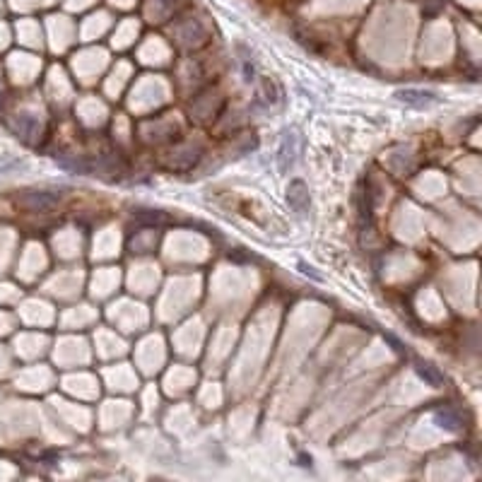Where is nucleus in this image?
<instances>
[{
  "mask_svg": "<svg viewBox=\"0 0 482 482\" xmlns=\"http://www.w3.org/2000/svg\"><path fill=\"white\" fill-rule=\"evenodd\" d=\"M434 422H437L439 427L449 429V432H458L461 425H463L461 415H458L456 410H451V408H439L437 413H434Z\"/></svg>",
  "mask_w": 482,
  "mask_h": 482,
  "instance_id": "obj_4",
  "label": "nucleus"
},
{
  "mask_svg": "<svg viewBox=\"0 0 482 482\" xmlns=\"http://www.w3.org/2000/svg\"><path fill=\"white\" fill-rule=\"evenodd\" d=\"M417 374H420V379H425L429 386H434V389H439V386H444V376L437 372V367H432L429 362H417Z\"/></svg>",
  "mask_w": 482,
  "mask_h": 482,
  "instance_id": "obj_5",
  "label": "nucleus"
},
{
  "mask_svg": "<svg viewBox=\"0 0 482 482\" xmlns=\"http://www.w3.org/2000/svg\"><path fill=\"white\" fill-rule=\"evenodd\" d=\"M258 99H261L266 107L278 104V94H275V85L270 78H261V92H258Z\"/></svg>",
  "mask_w": 482,
  "mask_h": 482,
  "instance_id": "obj_6",
  "label": "nucleus"
},
{
  "mask_svg": "<svg viewBox=\"0 0 482 482\" xmlns=\"http://www.w3.org/2000/svg\"><path fill=\"white\" fill-rule=\"evenodd\" d=\"M56 203H58V198L51 196V193H44V191H32L20 198V205H25V208L32 210V213H49V210L56 208Z\"/></svg>",
  "mask_w": 482,
  "mask_h": 482,
  "instance_id": "obj_3",
  "label": "nucleus"
},
{
  "mask_svg": "<svg viewBox=\"0 0 482 482\" xmlns=\"http://www.w3.org/2000/svg\"><path fill=\"white\" fill-rule=\"evenodd\" d=\"M297 135L285 131L282 133V140H280V150H278V169L280 174H287L292 169V164H295V155H297Z\"/></svg>",
  "mask_w": 482,
  "mask_h": 482,
  "instance_id": "obj_1",
  "label": "nucleus"
},
{
  "mask_svg": "<svg viewBox=\"0 0 482 482\" xmlns=\"http://www.w3.org/2000/svg\"><path fill=\"white\" fill-rule=\"evenodd\" d=\"M287 203H290V208L295 210L297 215H304L309 210V188L304 184L302 179H295L287 188Z\"/></svg>",
  "mask_w": 482,
  "mask_h": 482,
  "instance_id": "obj_2",
  "label": "nucleus"
},
{
  "mask_svg": "<svg viewBox=\"0 0 482 482\" xmlns=\"http://www.w3.org/2000/svg\"><path fill=\"white\" fill-rule=\"evenodd\" d=\"M384 338H386V340H389V343L393 345V350H396V352H403V345H401V343H398V340H396V338H393V335H384Z\"/></svg>",
  "mask_w": 482,
  "mask_h": 482,
  "instance_id": "obj_9",
  "label": "nucleus"
},
{
  "mask_svg": "<svg viewBox=\"0 0 482 482\" xmlns=\"http://www.w3.org/2000/svg\"><path fill=\"white\" fill-rule=\"evenodd\" d=\"M398 97L403 99V102H417V104H427V102H434V94L429 92H413V90H405V92H398Z\"/></svg>",
  "mask_w": 482,
  "mask_h": 482,
  "instance_id": "obj_7",
  "label": "nucleus"
},
{
  "mask_svg": "<svg viewBox=\"0 0 482 482\" xmlns=\"http://www.w3.org/2000/svg\"><path fill=\"white\" fill-rule=\"evenodd\" d=\"M135 217H138V220L150 222V225H157V222L164 220V217L160 213H155V210H138V213H135Z\"/></svg>",
  "mask_w": 482,
  "mask_h": 482,
  "instance_id": "obj_8",
  "label": "nucleus"
}]
</instances>
